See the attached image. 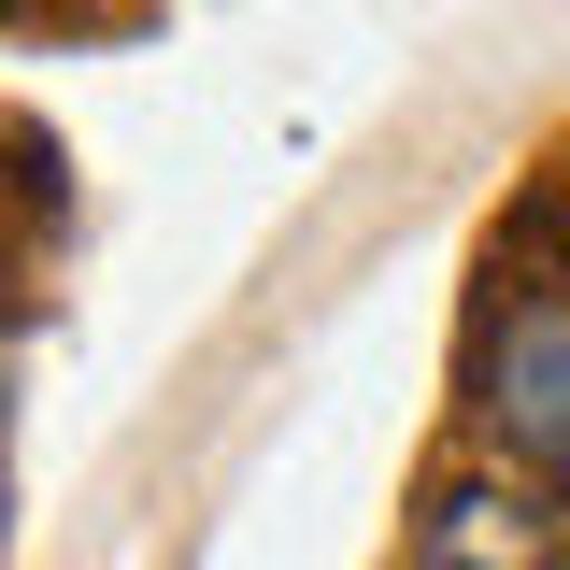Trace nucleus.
<instances>
[{
    "mask_svg": "<svg viewBox=\"0 0 570 570\" xmlns=\"http://www.w3.org/2000/svg\"><path fill=\"white\" fill-rule=\"evenodd\" d=\"M485 428L513 442V456L570 471V285H528V299L499 314V343H485Z\"/></svg>",
    "mask_w": 570,
    "mask_h": 570,
    "instance_id": "nucleus-1",
    "label": "nucleus"
},
{
    "mask_svg": "<svg viewBox=\"0 0 570 570\" xmlns=\"http://www.w3.org/2000/svg\"><path fill=\"white\" fill-rule=\"evenodd\" d=\"M528 542H542V513L499 485H442L414 528V570H528Z\"/></svg>",
    "mask_w": 570,
    "mask_h": 570,
    "instance_id": "nucleus-2",
    "label": "nucleus"
}]
</instances>
